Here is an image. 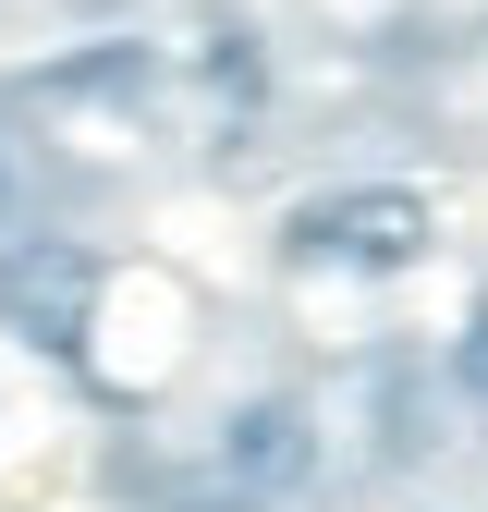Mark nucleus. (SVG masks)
<instances>
[{
  "label": "nucleus",
  "mask_w": 488,
  "mask_h": 512,
  "mask_svg": "<svg viewBox=\"0 0 488 512\" xmlns=\"http://www.w3.org/2000/svg\"><path fill=\"white\" fill-rule=\"evenodd\" d=\"M281 244L305 256V269H366V281H391L415 269L427 244H440V220H427L415 183H342V196H305L281 220Z\"/></svg>",
  "instance_id": "nucleus-1"
},
{
  "label": "nucleus",
  "mask_w": 488,
  "mask_h": 512,
  "mask_svg": "<svg viewBox=\"0 0 488 512\" xmlns=\"http://www.w3.org/2000/svg\"><path fill=\"white\" fill-rule=\"evenodd\" d=\"M305 464H318V439H305V403H244V415L220 427V476H232L244 500L305 488Z\"/></svg>",
  "instance_id": "nucleus-2"
},
{
  "label": "nucleus",
  "mask_w": 488,
  "mask_h": 512,
  "mask_svg": "<svg viewBox=\"0 0 488 512\" xmlns=\"http://www.w3.org/2000/svg\"><path fill=\"white\" fill-rule=\"evenodd\" d=\"M452 391H464V403H488V305L464 317V342H452Z\"/></svg>",
  "instance_id": "nucleus-3"
}]
</instances>
